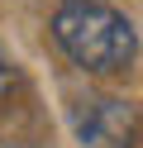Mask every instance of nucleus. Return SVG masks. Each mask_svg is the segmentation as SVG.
<instances>
[{"instance_id":"obj_3","label":"nucleus","mask_w":143,"mask_h":148,"mask_svg":"<svg viewBox=\"0 0 143 148\" xmlns=\"http://www.w3.org/2000/svg\"><path fill=\"white\" fill-rule=\"evenodd\" d=\"M10 86H14V67H10V58H5V48H0V100L10 96Z\"/></svg>"},{"instance_id":"obj_1","label":"nucleus","mask_w":143,"mask_h":148,"mask_svg":"<svg viewBox=\"0 0 143 148\" xmlns=\"http://www.w3.org/2000/svg\"><path fill=\"white\" fill-rule=\"evenodd\" d=\"M53 38L76 67L100 72V77L129 72L138 58V34L129 14L105 0H62L53 10Z\"/></svg>"},{"instance_id":"obj_2","label":"nucleus","mask_w":143,"mask_h":148,"mask_svg":"<svg viewBox=\"0 0 143 148\" xmlns=\"http://www.w3.org/2000/svg\"><path fill=\"white\" fill-rule=\"evenodd\" d=\"M72 124H76V138L86 148H129L133 143V110L114 96L76 100Z\"/></svg>"}]
</instances>
